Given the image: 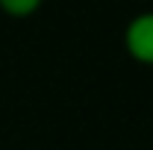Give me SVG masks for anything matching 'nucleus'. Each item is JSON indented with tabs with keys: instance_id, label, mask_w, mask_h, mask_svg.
Wrapping results in <instances>:
<instances>
[{
	"instance_id": "1",
	"label": "nucleus",
	"mask_w": 153,
	"mask_h": 150,
	"mask_svg": "<svg viewBox=\"0 0 153 150\" xmlns=\"http://www.w3.org/2000/svg\"><path fill=\"white\" fill-rule=\"evenodd\" d=\"M124 50L141 68H153V9H144L124 27Z\"/></svg>"
},
{
	"instance_id": "2",
	"label": "nucleus",
	"mask_w": 153,
	"mask_h": 150,
	"mask_svg": "<svg viewBox=\"0 0 153 150\" xmlns=\"http://www.w3.org/2000/svg\"><path fill=\"white\" fill-rule=\"evenodd\" d=\"M41 6H44V0H0V12L6 18H15V21L33 18Z\"/></svg>"
}]
</instances>
